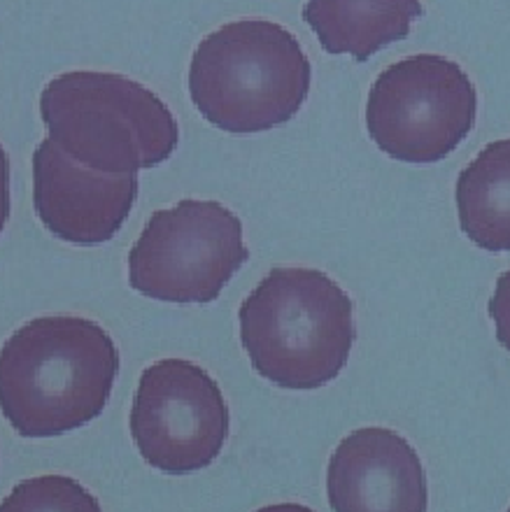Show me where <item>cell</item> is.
Returning <instances> with one entry per match:
<instances>
[{"label":"cell","instance_id":"7","mask_svg":"<svg viewBox=\"0 0 510 512\" xmlns=\"http://www.w3.org/2000/svg\"><path fill=\"white\" fill-rule=\"evenodd\" d=\"M140 457L168 475L210 466L229 438V405L208 371L184 359H161L140 375L131 408Z\"/></svg>","mask_w":510,"mask_h":512},{"label":"cell","instance_id":"13","mask_svg":"<svg viewBox=\"0 0 510 512\" xmlns=\"http://www.w3.org/2000/svg\"><path fill=\"white\" fill-rule=\"evenodd\" d=\"M490 317L497 331V340L510 352V270L499 275L490 298Z\"/></svg>","mask_w":510,"mask_h":512},{"label":"cell","instance_id":"14","mask_svg":"<svg viewBox=\"0 0 510 512\" xmlns=\"http://www.w3.org/2000/svg\"><path fill=\"white\" fill-rule=\"evenodd\" d=\"M10 208V159H7L5 147L0 145V233L10 219Z\"/></svg>","mask_w":510,"mask_h":512},{"label":"cell","instance_id":"5","mask_svg":"<svg viewBox=\"0 0 510 512\" xmlns=\"http://www.w3.org/2000/svg\"><path fill=\"white\" fill-rule=\"evenodd\" d=\"M478 94L462 66L438 54H415L382 70L366 101L375 145L401 163H438L476 124Z\"/></svg>","mask_w":510,"mask_h":512},{"label":"cell","instance_id":"6","mask_svg":"<svg viewBox=\"0 0 510 512\" xmlns=\"http://www.w3.org/2000/svg\"><path fill=\"white\" fill-rule=\"evenodd\" d=\"M250 259L243 224L215 201L159 210L129 252V284L166 303H210Z\"/></svg>","mask_w":510,"mask_h":512},{"label":"cell","instance_id":"11","mask_svg":"<svg viewBox=\"0 0 510 512\" xmlns=\"http://www.w3.org/2000/svg\"><path fill=\"white\" fill-rule=\"evenodd\" d=\"M459 226L485 252H510V138L490 142L462 173L457 187Z\"/></svg>","mask_w":510,"mask_h":512},{"label":"cell","instance_id":"4","mask_svg":"<svg viewBox=\"0 0 510 512\" xmlns=\"http://www.w3.org/2000/svg\"><path fill=\"white\" fill-rule=\"evenodd\" d=\"M47 138L70 159L108 175L157 168L180 142L173 112L124 75L73 70L42 89Z\"/></svg>","mask_w":510,"mask_h":512},{"label":"cell","instance_id":"8","mask_svg":"<svg viewBox=\"0 0 510 512\" xmlns=\"http://www.w3.org/2000/svg\"><path fill=\"white\" fill-rule=\"evenodd\" d=\"M138 198V175H108L70 159L52 140L33 152V205L45 229L73 245L115 238Z\"/></svg>","mask_w":510,"mask_h":512},{"label":"cell","instance_id":"1","mask_svg":"<svg viewBox=\"0 0 510 512\" xmlns=\"http://www.w3.org/2000/svg\"><path fill=\"white\" fill-rule=\"evenodd\" d=\"M119 373L115 340L84 317H38L0 347V412L24 438L94 422Z\"/></svg>","mask_w":510,"mask_h":512},{"label":"cell","instance_id":"9","mask_svg":"<svg viewBox=\"0 0 510 512\" xmlns=\"http://www.w3.org/2000/svg\"><path fill=\"white\" fill-rule=\"evenodd\" d=\"M327 496L334 512H427L429 506L420 454L382 426L340 440L327 468Z\"/></svg>","mask_w":510,"mask_h":512},{"label":"cell","instance_id":"10","mask_svg":"<svg viewBox=\"0 0 510 512\" xmlns=\"http://www.w3.org/2000/svg\"><path fill=\"white\" fill-rule=\"evenodd\" d=\"M422 12L420 0H308L303 19L324 52L350 54L361 63L408 38Z\"/></svg>","mask_w":510,"mask_h":512},{"label":"cell","instance_id":"3","mask_svg":"<svg viewBox=\"0 0 510 512\" xmlns=\"http://www.w3.org/2000/svg\"><path fill=\"white\" fill-rule=\"evenodd\" d=\"M310 80V61L294 33L275 21L240 19L196 47L189 94L212 126L261 133L296 117Z\"/></svg>","mask_w":510,"mask_h":512},{"label":"cell","instance_id":"16","mask_svg":"<svg viewBox=\"0 0 510 512\" xmlns=\"http://www.w3.org/2000/svg\"><path fill=\"white\" fill-rule=\"evenodd\" d=\"M508 512H510V508H508Z\"/></svg>","mask_w":510,"mask_h":512},{"label":"cell","instance_id":"2","mask_svg":"<svg viewBox=\"0 0 510 512\" xmlns=\"http://www.w3.org/2000/svg\"><path fill=\"white\" fill-rule=\"evenodd\" d=\"M352 312L350 296L322 270L273 268L240 305V343L264 380L317 389L350 359Z\"/></svg>","mask_w":510,"mask_h":512},{"label":"cell","instance_id":"12","mask_svg":"<svg viewBox=\"0 0 510 512\" xmlns=\"http://www.w3.org/2000/svg\"><path fill=\"white\" fill-rule=\"evenodd\" d=\"M0 512H103L89 489L66 475H40L19 482L0 501Z\"/></svg>","mask_w":510,"mask_h":512},{"label":"cell","instance_id":"15","mask_svg":"<svg viewBox=\"0 0 510 512\" xmlns=\"http://www.w3.org/2000/svg\"><path fill=\"white\" fill-rule=\"evenodd\" d=\"M257 512H315L308 506H301V503H273V506H266Z\"/></svg>","mask_w":510,"mask_h":512}]
</instances>
